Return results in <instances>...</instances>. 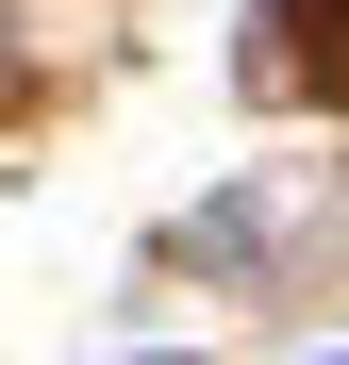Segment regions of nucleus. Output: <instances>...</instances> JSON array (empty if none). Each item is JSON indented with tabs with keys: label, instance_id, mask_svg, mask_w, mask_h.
<instances>
[{
	"label": "nucleus",
	"instance_id": "obj_1",
	"mask_svg": "<svg viewBox=\"0 0 349 365\" xmlns=\"http://www.w3.org/2000/svg\"><path fill=\"white\" fill-rule=\"evenodd\" d=\"M283 34H300V50H283L266 83H333V67H349V50H333V34H349V0H283Z\"/></svg>",
	"mask_w": 349,
	"mask_h": 365
}]
</instances>
